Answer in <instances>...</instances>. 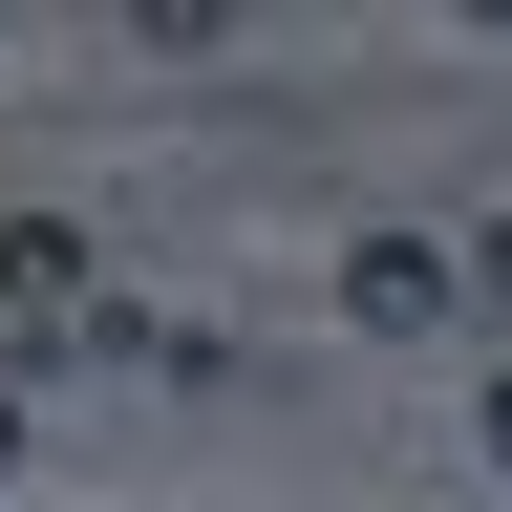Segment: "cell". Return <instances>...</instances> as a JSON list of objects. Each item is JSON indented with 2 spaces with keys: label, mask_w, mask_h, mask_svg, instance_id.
<instances>
[{
  "label": "cell",
  "mask_w": 512,
  "mask_h": 512,
  "mask_svg": "<svg viewBox=\"0 0 512 512\" xmlns=\"http://www.w3.org/2000/svg\"><path fill=\"white\" fill-rule=\"evenodd\" d=\"M0 299H22V342H86V320H64V299H86V235H64V214H0Z\"/></svg>",
  "instance_id": "2"
},
{
  "label": "cell",
  "mask_w": 512,
  "mask_h": 512,
  "mask_svg": "<svg viewBox=\"0 0 512 512\" xmlns=\"http://www.w3.org/2000/svg\"><path fill=\"white\" fill-rule=\"evenodd\" d=\"M0 470H22V384H0Z\"/></svg>",
  "instance_id": "5"
},
{
  "label": "cell",
  "mask_w": 512,
  "mask_h": 512,
  "mask_svg": "<svg viewBox=\"0 0 512 512\" xmlns=\"http://www.w3.org/2000/svg\"><path fill=\"white\" fill-rule=\"evenodd\" d=\"M491 470H512V363H491Z\"/></svg>",
  "instance_id": "4"
},
{
  "label": "cell",
  "mask_w": 512,
  "mask_h": 512,
  "mask_svg": "<svg viewBox=\"0 0 512 512\" xmlns=\"http://www.w3.org/2000/svg\"><path fill=\"white\" fill-rule=\"evenodd\" d=\"M470 299H491V320H512V214H491V235H470Z\"/></svg>",
  "instance_id": "3"
},
{
  "label": "cell",
  "mask_w": 512,
  "mask_h": 512,
  "mask_svg": "<svg viewBox=\"0 0 512 512\" xmlns=\"http://www.w3.org/2000/svg\"><path fill=\"white\" fill-rule=\"evenodd\" d=\"M448 299H470V256H448V235H342V320H363V342H427Z\"/></svg>",
  "instance_id": "1"
}]
</instances>
